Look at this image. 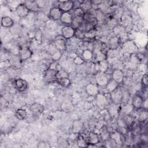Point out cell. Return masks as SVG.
I'll return each instance as SVG.
<instances>
[{"label":"cell","mask_w":148,"mask_h":148,"mask_svg":"<svg viewBox=\"0 0 148 148\" xmlns=\"http://www.w3.org/2000/svg\"><path fill=\"white\" fill-rule=\"evenodd\" d=\"M110 97L114 103L119 105L123 98V92L122 90L117 87L114 91L110 92Z\"/></svg>","instance_id":"obj_1"},{"label":"cell","mask_w":148,"mask_h":148,"mask_svg":"<svg viewBox=\"0 0 148 148\" xmlns=\"http://www.w3.org/2000/svg\"><path fill=\"white\" fill-rule=\"evenodd\" d=\"M95 80L97 84L99 86H105L109 82L108 77L105 72H98L95 75Z\"/></svg>","instance_id":"obj_2"},{"label":"cell","mask_w":148,"mask_h":148,"mask_svg":"<svg viewBox=\"0 0 148 148\" xmlns=\"http://www.w3.org/2000/svg\"><path fill=\"white\" fill-rule=\"evenodd\" d=\"M75 29L71 25H65L61 29L62 36L65 39H69L74 36Z\"/></svg>","instance_id":"obj_3"},{"label":"cell","mask_w":148,"mask_h":148,"mask_svg":"<svg viewBox=\"0 0 148 148\" xmlns=\"http://www.w3.org/2000/svg\"><path fill=\"white\" fill-rule=\"evenodd\" d=\"M75 3L72 1H59L58 3V8L62 12H69L72 9H73Z\"/></svg>","instance_id":"obj_4"},{"label":"cell","mask_w":148,"mask_h":148,"mask_svg":"<svg viewBox=\"0 0 148 148\" xmlns=\"http://www.w3.org/2000/svg\"><path fill=\"white\" fill-rule=\"evenodd\" d=\"M56 72L57 71L53 70L50 68L45 71L43 75V79L45 81L48 83L56 82Z\"/></svg>","instance_id":"obj_5"},{"label":"cell","mask_w":148,"mask_h":148,"mask_svg":"<svg viewBox=\"0 0 148 148\" xmlns=\"http://www.w3.org/2000/svg\"><path fill=\"white\" fill-rule=\"evenodd\" d=\"M123 50L129 53H133L137 51V47L132 40H127L123 45Z\"/></svg>","instance_id":"obj_6"},{"label":"cell","mask_w":148,"mask_h":148,"mask_svg":"<svg viewBox=\"0 0 148 148\" xmlns=\"http://www.w3.org/2000/svg\"><path fill=\"white\" fill-rule=\"evenodd\" d=\"M32 55V53L29 47H23L19 51L18 57L21 61H25L31 58Z\"/></svg>","instance_id":"obj_7"},{"label":"cell","mask_w":148,"mask_h":148,"mask_svg":"<svg viewBox=\"0 0 148 148\" xmlns=\"http://www.w3.org/2000/svg\"><path fill=\"white\" fill-rule=\"evenodd\" d=\"M29 12V10L23 3L19 4L16 8L17 14L21 18L25 17L28 14Z\"/></svg>","instance_id":"obj_8"},{"label":"cell","mask_w":148,"mask_h":148,"mask_svg":"<svg viewBox=\"0 0 148 148\" xmlns=\"http://www.w3.org/2000/svg\"><path fill=\"white\" fill-rule=\"evenodd\" d=\"M29 109L33 114L35 116H38L43 112L44 106L43 105L39 103L35 102L30 105Z\"/></svg>","instance_id":"obj_9"},{"label":"cell","mask_w":148,"mask_h":148,"mask_svg":"<svg viewBox=\"0 0 148 148\" xmlns=\"http://www.w3.org/2000/svg\"><path fill=\"white\" fill-rule=\"evenodd\" d=\"M65 39L62 36L60 38H57L54 41V46L59 51H64L66 47V43Z\"/></svg>","instance_id":"obj_10"},{"label":"cell","mask_w":148,"mask_h":148,"mask_svg":"<svg viewBox=\"0 0 148 148\" xmlns=\"http://www.w3.org/2000/svg\"><path fill=\"white\" fill-rule=\"evenodd\" d=\"M62 12L58 7L52 8L49 12V16L53 20L57 21L60 20Z\"/></svg>","instance_id":"obj_11"},{"label":"cell","mask_w":148,"mask_h":148,"mask_svg":"<svg viewBox=\"0 0 148 148\" xmlns=\"http://www.w3.org/2000/svg\"><path fill=\"white\" fill-rule=\"evenodd\" d=\"M112 79L118 84L123 82L124 79V73L121 69H114L112 74Z\"/></svg>","instance_id":"obj_12"},{"label":"cell","mask_w":148,"mask_h":148,"mask_svg":"<svg viewBox=\"0 0 148 148\" xmlns=\"http://www.w3.org/2000/svg\"><path fill=\"white\" fill-rule=\"evenodd\" d=\"M23 3L26 6L29 11L33 12H39L40 8L38 6L36 1H27L23 2Z\"/></svg>","instance_id":"obj_13"},{"label":"cell","mask_w":148,"mask_h":148,"mask_svg":"<svg viewBox=\"0 0 148 148\" xmlns=\"http://www.w3.org/2000/svg\"><path fill=\"white\" fill-rule=\"evenodd\" d=\"M87 93L91 96H96L99 93V89L97 85L93 83H89L86 87Z\"/></svg>","instance_id":"obj_14"},{"label":"cell","mask_w":148,"mask_h":148,"mask_svg":"<svg viewBox=\"0 0 148 148\" xmlns=\"http://www.w3.org/2000/svg\"><path fill=\"white\" fill-rule=\"evenodd\" d=\"M15 86L19 91H24L27 89L28 83L25 80L19 78L15 80Z\"/></svg>","instance_id":"obj_15"},{"label":"cell","mask_w":148,"mask_h":148,"mask_svg":"<svg viewBox=\"0 0 148 148\" xmlns=\"http://www.w3.org/2000/svg\"><path fill=\"white\" fill-rule=\"evenodd\" d=\"M84 21V16H75L73 17V20L71 25L75 29H78L83 24Z\"/></svg>","instance_id":"obj_16"},{"label":"cell","mask_w":148,"mask_h":148,"mask_svg":"<svg viewBox=\"0 0 148 148\" xmlns=\"http://www.w3.org/2000/svg\"><path fill=\"white\" fill-rule=\"evenodd\" d=\"M96 102L99 108H103L107 104V98L103 94L98 93L96 95Z\"/></svg>","instance_id":"obj_17"},{"label":"cell","mask_w":148,"mask_h":148,"mask_svg":"<svg viewBox=\"0 0 148 148\" xmlns=\"http://www.w3.org/2000/svg\"><path fill=\"white\" fill-rule=\"evenodd\" d=\"M108 68V65L106 61L97 62L95 65V69L97 71V72H105L107 71Z\"/></svg>","instance_id":"obj_18"},{"label":"cell","mask_w":148,"mask_h":148,"mask_svg":"<svg viewBox=\"0 0 148 148\" xmlns=\"http://www.w3.org/2000/svg\"><path fill=\"white\" fill-rule=\"evenodd\" d=\"M73 20V16L69 12H62L60 20L61 21L65 24H71Z\"/></svg>","instance_id":"obj_19"},{"label":"cell","mask_w":148,"mask_h":148,"mask_svg":"<svg viewBox=\"0 0 148 148\" xmlns=\"http://www.w3.org/2000/svg\"><path fill=\"white\" fill-rule=\"evenodd\" d=\"M139 111L138 112V120L140 122H143L147 120L148 117L147 109L143 108H140L138 109Z\"/></svg>","instance_id":"obj_20"},{"label":"cell","mask_w":148,"mask_h":148,"mask_svg":"<svg viewBox=\"0 0 148 148\" xmlns=\"http://www.w3.org/2000/svg\"><path fill=\"white\" fill-rule=\"evenodd\" d=\"M143 98L140 95H136L132 99V105L135 108L139 109L142 108Z\"/></svg>","instance_id":"obj_21"},{"label":"cell","mask_w":148,"mask_h":148,"mask_svg":"<svg viewBox=\"0 0 148 148\" xmlns=\"http://www.w3.org/2000/svg\"><path fill=\"white\" fill-rule=\"evenodd\" d=\"M14 24L13 19L9 16L3 17L1 19V25L5 28H10Z\"/></svg>","instance_id":"obj_22"},{"label":"cell","mask_w":148,"mask_h":148,"mask_svg":"<svg viewBox=\"0 0 148 148\" xmlns=\"http://www.w3.org/2000/svg\"><path fill=\"white\" fill-rule=\"evenodd\" d=\"M99 142V136L97 134L90 132L88 135V144L96 145Z\"/></svg>","instance_id":"obj_23"},{"label":"cell","mask_w":148,"mask_h":148,"mask_svg":"<svg viewBox=\"0 0 148 148\" xmlns=\"http://www.w3.org/2000/svg\"><path fill=\"white\" fill-rule=\"evenodd\" d=\"M117 105H118V104H115L113 103L112 105H111L109 107L108 112H109V114L110 115V116H112L113 117H116L118 116L119 109H118Z\"/></svg>","instance_id":"obj_24"},{"label":"cell","mask_w":148,"mask_h":148,"mask_svg":"<svg viewBox=\"0 0 148 148\" xmlns=\"http://www.w3.org/2000/svg\"><path fill=\"white\" fill-rule=\"evenodd\" d=\"M83 127V123L80 121H79V120L75 121L72 125L73 132L75 134L79 133L82 131Z\"/></svg>","instance_id":"obj_25"},{"label":"cell","mask_w":148,"mask_h":148,"mask_svg":"<svg viewBox=\"0 0 148 148\" xmlns=\"http://www.w3.org/2000/svg\"><path fill=\"white\" fill-rule=\"evenodd\" d=\"M84 13L88 12L92 8L91 1H86L81 2L79 6Z\"/></svg>","instance_id":"obj_26"},{"label":"cell","mask_w":148,"mask_h":148,"mask_svg":"<svg viewBox=\"0 0 148 148\" xmlns=\"http://www.w3.org/2000/svg\"><path fill=\"white\" fill-rule=\"evenodd\" d=\"M117 87H119V84L116 83L115 81H114L113 79L109 80L107 84L106 85V89L109 92H111L112 91H114Z\"/></svg>","instance_id":"obj_27"},{"label":"cell","mask_w":148,"mask_h":148,"mask_svg":"<svg viewBox=\"0 0 148 148\" xmlns=\"http://www.w3.org/2000/svg\"><path fill=\"white\" fill-rule=\"evenodd\" d=\"M27 116V112L25 109H18L16 112V116L19 120H24Z\"/></svg>","instance_id":"obj_28"},{"label":"cell","mask_w":148,"mask_h":148,"mask_svg":"<svg viewBox=\"0 0 148 148\" xmlns=\"http://www.w3.org/2000/svg\"><path fill=\"white\" fill-rule=\"evenodd\" d=\"M56 82L61 86L66 87L69 86L71 83V81L69 79V77H63V78H60L56 80Z\"/></svg>","instance_id":"obj_29"},{"label":"cell","mask_w":148,"mask_h":148,"mask_svg":"<svg viewBox=\"0 0 148 148\" xmlns=\"http://www.w3.org/2000/svg\"><path fill=\"white\" fill-rule=\"evenodd\" d=\"M95 57L97 60V62L102 61H105L106 58V56L102 51L98 50L95 54Z\"/></svg>","instance_id":"obj_30"},{"label":"cell","mask_w":148,"mask_h":148,"mask_svg":"<svg viewBox=\"0 0 148 148\" xmlns=\"http://www.w3.org/2000/svg\"><path fill=\"white\" fill-rule=\"evenodd\" d=\"M83 59L85 60H90L93 57V53L90 49H86L83 51Z\"/></svg>","instance_id":"obj_31"},{"label":"cell","mask_w":148,"mask_h":148,"mask_svg":"<svg viewBox=\"0 0 148 148\" xmlns=\"http://www.w3.org/2000/svg\"><path fill=\"white\" fill-rule=\"evenodd\" d=\"M77 144L79 147H87L88 142L86 140L83 138V136L79 135L77 139Z\"/></svg>","instance_id":"obj_32"},{"label":"cell","mask_w":148,"mask_h":148,"mask_svg":"<svg viewBox=\"0 0 148 148\" xmlns=\"http://www.w3.org/2000/svg\"><path fill=\"white\" fill-rule=\"evenodd\" d=\"M56 80L58 79L63 78V77H68V74L65 70L59 69V70H57L56 72Z\"/></svg>","instance_id":"obj_33"},{"label":"cell","mask_w":148,"mask_h":148,"mask_svg":"<svg viewBox=\"0 0 148 148\" xmlns=\"http://www.w3.org/2000/svg\"><path fill=\"white\" fill-rule=\"evenodd\" d=\"M20 58L18 57H14L10 60L11 65L15 68H18L20 67Z\"/></svg>","instance_id":"obj_34"},{"label":"cell","mask_w":148,"mask_h":148,"mask_svg":"<svg viewBox=\"0 0 148 148\" xmlns=\"http://www.w3.org/2000/svg\"><path fill=\"white\" fill-rule=\"evenodd\" d=\"M84 12L79 8L77 7L73 11V17L75 16H84Z\"/></svg>","instance_id":"obj_35"},{"label":"cell","mask_w":148,"mask_h":148,"mask_svg":"<svg viewBox=\"0 0 148 148\" xmlns=\"http://www.w3.org/2000/svg\"><path fill=\"white\" fill-rule=\"evenodd\" d=\"M74 36L78 38H83L84 37H85V33L80 29H75Z\"/></svg>","instance_id":"obj_36"},{"label":"cell","mask_w":148,"mask_h":148,"mask_svg":"<svg viewBox=\"0 0 148 148\" xmlns=\"http://www.w3.org/2000/svg\"><path fill=\"white\" fill-rule=\"evenodd\" d=\"M60 51H59V50L56 51L53 53V54L52 55V58H53L54 61L58 60L61 57V53Z\"/></svg>","instance_id":"obj_37"},{"label":"cell","mask_w":148,"mask_h":148,"mask_svg":"<svg viewBox=\"0 0 148 148\" xmlns=\"http://www.w3.org/2000/svg\"><path fill=\"white\" fill-rule=\"evenodd\" d=\"M147 74H145L142 79V83L143 85V86H145V87H146L147 86Z\"/></svg>","instance_id":"obj_38"},{"label":"cell","mask_w":148,"mask_h":148,"mask_svg":"<svg viewBox=\"0 0 148 148\" xmlns=\"http://www.w3.org/2000/svg\"><path fill=\"white\" fill-rule=\"evenodd\" d=\"M38 147H42V148H45V147H50V145L49 143H47L46 142L42 141L38 143Z\"/></svg>","instance_id":"obj_39"},{"label":"cell","mask_w":148,"mask_h":148,"mask_svg":"<svg viewBox=\"0 0 148 148\" xmlns=\"http://www.w3.org/2000/svg\"><path fill=\"white\" fill-rule=\"evenodd\" d=\"M83 62H84V60L80 57H76L74 59V62L77 65H81L83 63Z\"/></svg>","instance_id":"obj_40"},{"label":"cell","mask_w":148,"mask_h":148,"mask_svg":"<svg viewBox=\"0 0 148 148\" xmlns=\"http://www.w3.org/2000/svg\"><path fill=\"white\" fill-rule=\"evenodd\" d=\"M101 135H102V137L103 138V139L105 140H107L109 135V133L107 131V130H102V133H101Z\"/></svg>","instance_id":"obj_41"},{"label":"cell","mask_w":148,"mask_h":148,"mask_svg":"<svg viewBox=\"0 0 148 148\" xmlns=\"http://www.w3.org/2000/svg\"><path fill=\"white\" fill-rule=\"evenodd\" d=\"M142 106H143L142 108H143L145 109H147V98H146L145 100H143Z\"/></svg>","instance_id":"obj_42"}]
</instances>
